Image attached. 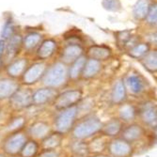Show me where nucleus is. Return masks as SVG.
<instances>
[{"mask_svg":"<svg viewBox=\"0 0 157 157\" xmlns=\"http://www.w3.org/2000/svg\"><path fill=\"white\" fill-rule=\"evenodd\" d=\"M79 114L78 105H75L63 110H60L54 121V128L56 132L65 135L73 129L77 121Z\"/></svg>","mask_w":157,"mask_h":157,"instance_id":"nucleus-2","label":"nucleus"},{"mask_svg":"<svg viewBox=\"0 0 157 157\" xmlns=\"http://www.w3.org/2000/svg\"><path fill=\"white\" fill-rule=\"evenodd\" d=\"M64 139V135L59 132H51L47 136L40 140V148L41 151H56L61 146Z\"/></svg>","mask_w":157,"mask_h":157,"instance_id":"nucleus-15","label":"nucleus"},{"mask_svg":"<svg viewBox=\"0 0 157 157\" xmlns=\"http://www.w3.org/2000/svg\"><path fill=\"white\" fill-rule=\"evenodd\" d=\"M83 99V91L81 90H68L62 93H59L52 102L54 107L58 110H63L69 107L77 105Z\"/></svg>","mask_w":157,"mask_h":157,"instance_id":"nucleus-4","label":"nucleus"},{"mask_svg":"<svg viewBox=\"0 0 157 157\" xmlns=\"http://www.w3.org/2000/svg\"><path fill=\"white\" fill-rule=\"evenodd\" d=\"M59 94L58 90L52 88H41L35 90L32 94V104L36 106H41L52 103L56 95Z\"/></svg>","mask_w":157,"mask_h":157,"instance_id":"nucleus-10","label":"nucleus"},{"mask_svg":"<svg viewBox=\"0 0 157 157\" xmlns=\"http://www.w3.org/2000/svg\"><path fill=\"white\" fill-rule=\"evenodd\" d=\"M6 51V41L5 40H0V59Z\"/></svg>","mask_w":157,"mask_h":157,"instance_id":"nucleus-38","label":"nucleus"},{"mask_svg":"<svg viewBox=\"0 0 157 157\" xmlns=\"http://www.w3.org/2000/svg\"><path fill=\"white\" fill-rule=\"evenodd\" d=\"M89 157H111L110 155L108 154H103V153H97V154H93L91 156H89Z\"/></svg>","mask_w":157,"mask_h":157,"instance_id":"nucleus-39","label":"nucleus"},{"mask_svg":"<svg viewBox=\"0 0 157 157\" xmlns=\"http://www.w3.org/2000/svg\"><path fill=\"white\" fill-rule=\"evenodd\" d=\"M137 118V107L130 103H123L119 110V119L123 123L133 122Z\"/></svg>","mask_w":157,"mask_h":157,"instance_id":"nucleus-19","label":"nucleus"},{"mask_svg":"<svg viewBox=\"0 0 157 157\" xmlns=\"http://www.w3.org/2000/svg\"><path fill=\"white\" fill-rule=\"evenodd\" d=\"M105 151L111 157H132L134 147L131 143L121 137H114L107 141Z\"/></svg>","mask_w":157,"mask_h":157,"instance_id":"nucleus-6","label":"nucleus"},{"mask_svg":"<svg viewBox=\"0 0 157 157\" xmlns=\"http://www.w3.org/2000/svg\"><path fill=\"white\" fill-rule=\"evenodd\" d=\"M147 19V23L151 25H156V21H157V9H156V4L151 5L150 9L148 10V13L146 15Z\"/></svg>","mask_w":157,"mask_h":157,"instance_id":"nucleus-36","label":"nucleus"},{"mask_svg":"<svg viewBox=\"0 0 157 157\" xmlns=\"http://www.w3.org/2000/svg\"><path fill=\"white\" fill-rule=\"evenodd\" d=\"M19 157H20V156H19Z\"/></svg>","mask_w":157,"mask_h":157,"instance_id":"nucleus-43","label":"nucleus"},{"mask_svg":"<svg viewBox=\"0 0 157 157\" xmlns=\"http://www.w3.org/2000/svg\"><path fill=\"white\" fill-rule=\"evenodd\" d=\"M124 84L126 90H129L131 94L135 96H139L142 93H144L146 90L145 80L141 75L137 74H131L124 80Z\"/></svg>","mask_w":157,"mask_h":157,"instance_id":"nucleus-12","label":"nucleus"},{"mask_svg":"<svg viewBox=\"0 0 157 157\" xmlns=\"http://www.w3.org/2000/svg\"><path fill=\"white\" fill-rule=\"evenodd\" d=\"M102 6L108 11H119L121 10L120 0H102Z\"/></svg>","mask_w":157,"mask_h":157,"instance_id":"nucleus-33","label":"nucleus"},{"mask_svg":"<svg viewBox=\"0 0 157 157\" xmlns=\"http://www.w3.org/2000/svg\"><path fill=\"white\" fill-rule=\"evenodd\" d=\"M150 0H137V2L134 6L133 14L136 19L143 20L146 18L148 10L150 9Z\"/></svg>","mask_w":157,"mask_h":157,"instance_id":"nucleus-28","label":"nucleus"},{"mask_svg":"<svg viewBox=\"0 0 157 157\" xmlns=\"http://www.w3.org/2000/svg\"><path fill=\"white\" fill-rule=\"evenodd\" d=\"M127 101V90L122 78L118 79L111 90V102L113 105H121Z\"/></svg>","mask_w":157,"mask_h":157,"instance_id":"nucleus-14","label":"nucleus"},{"mask_svg":"<svg viewBox=\"0 0 157 157\" xmlns=\"http://www.w3.org/2000/svg\"><path fill=\"white\" fill-rule=\"evenodd\" d=\"M25 124H26L25 117H24L22 115H19V116L13 117L9 121V123L6 126V129H7L8 133H10V134L15 133V132H20L25 128Z\"/></svg>","mask_w":157,"mask_h":157,"instance_id":"nucleus-29","label":"nucleus"},{"mask_svg":"<svg viewBox=\"0 0 157 157\" xmlns=\"http://www.w3.org/2000/svg\"><path fill=\"white\" fill-rule=\"evenodd\" d=\"M141 64L148 72L154 74L157 71V53L156 51L149 52L141 59Z\"/></svg>","mask_w":157,"mask_h":157,"instance_id":"nucleus-27","label":"nucleus"},{"mask_svg":"<svg viewBox=\"0 0 157 157\" xmlns=\"http://www.w3.org/2000/svg\"><path fill=\"white\" fill-rule=\"evenodd\" d=\"M102 127L103 122L96 115H87L75 122L71 133L76 140H86L99 134Z\"/></svg>","mask_w":157,"mask_h":157,"instance_id":"nucleus-1","label":"nucleus"},{"mask_svg":"<svg viewBox=\"0 0 157 157\" xmlns=\"http://www.w3.org/2000/svg\"><path fill=\"white\" fill-rule=\"evenodd\" d=\"M40 151V144L37 140L32 138H28L25 142L23 149L21 150L19 156L20 157H36L39 154Z\"/></svg>","mask_w":157,"mask_h":157,"instance_id":"nucleus-26","label":"nucleus"},{"mask_svg":"<svg viewBox=\"0 0 157 157\" xmlns=\"http://www.w3.org/2000/svg\"><path fill=\"white\" fill-rule=\"evenodd\" d=\"M27 64L28 62L25 59H19L12 61L11 63L8 65L7 70H6L8 75L12 79L22 77L25 71L27 68Z\"/></svg>","mask_w":157,"mask_h":157,"instance_id":"nucleus-21","label":"nucleus"},{"mask_svg":"<svg viewBox=\"0 0 157 157\" xmlns=\"http://www.w3.org/2000/svg\"><path fill=\"white\" fill-rule=\"evenodd\" d=\"M0 157H6V155L3 154V153H0Z\"/></svg>","mask_w":157,"mask_h":157,"instance_id":"nucleus-41","label":"nucleus"},{"mask_svg":"<svg viewBox=\"0 0 157 157\" xmlns=\"http://www.w3.org/2000/svg\"><path fill=\"white\" fill-rule=\"evenodd\" d=\"M72 151L76 157H88L90 153L88 143H86L84 140L75 139V142L72 145Z\"/></svg>","mask_w":157,"mask_h":157,"instance_id":"nucleus-31","label":"nucleus"},{"mask_svg":"<svg viewBox=\"0 0 157 157\" xmlns=\"http://www.w3.org/2000/svg\"><path fill=\"white\" fill-rule=\"evenodd\" d=\"M33 91L29 89H19L10 98V106L16 111L27 109L33 105L32 104Z\"/></svg>","mask_w":157,"mask_h":157,"instance_id":"nucleus-7","label":"nucleus"},{"mask_svg":"<svg viewBox=\"0 0 157 157\" xmlns=\"http://www.w3.org/2000/svg\"><path fill=\"white\" fill-rule=\"evenodd\" d=\"M36 157H59V155L56 151H41Z\"/></svg>","mask_w":157,"mask_h":157,"instance_id":"nucleus-37","label":"nucleus"},{"mask_svg":"<svg viewBox=\"0 0 157 157\" xmlns=\"http://www.w3.org/2000/svg\"><path fill=\"white\" fill-rule=\"evenodd\" d=\"M101 70H102L101 62L95 59H88L84 66L81 76L84 79H87V80L92 79L101 72Z\"/></svg>","mask_w":157,"mask_h":157,"instance_id":"nucleus-22","label":"nucleus"},{"mask_svg":"<svg viewBox=\"0 0 157 157\" xmlns=\"http://www.w3.org/2000/svg\"><path fill=\"white\" fill-rule=\"evenodd\" d=\"M117 42H118V45L124 47L126 45H128L129 41L131 40L132 37H131V33L129 31H121L119 32L117 34Z\"/></svg>","mask_w":157,"mask_h":157,"instance_id":"nucleus-35","label":"nucleus"},{"mask_svg":"<svg viewBox=\"0 0 157 157\" xmlns=\"http://www.w3.org/2000/svg\"><path fill=\"white\" fill-rule=\"evenodd\" d=\"M124 127V123L119 118H112L106 122L103 123L101 135L107 137H118Z\"/></svg>","mask_w":157,"mask_h":157,"instance_id":"nucleus-13","label":"nucleus"},{"mask_svg":"<svg viewBox=\"0 0 157 157\" xmlns=\"http://www.w3.org/2000/svg\"><path fill=\"white\" fill-rule=\"evenodd\" d=\"M150 52V44H137L134 45L129 50V55L131 58L136 59H142L145 55Z\"/></svg>","mask_w":157,"mask_h":157,"instance_id":"nucleus-30","label":"nucleus"},{"mask_svg":"<svg viewBox=\"0 0 157 157\" xmlns=\"http://www.w3.org/2000/svg\"><path fill=\"white\" fill-rule=\"evenodd\" d=\"M0 110H1V105H0Z\"/></svg>","mask_w":157,"mask_h":157,"instance_id":"nucleus-42","label":"nucleus"},{"mask_svg":"<svg viewBox=\"0 0 157 157\" xmlns=\"http://www.w3.org/2000/svg\"><path fill=\"white\" fill-rule=\"evenodd\" d=\"M83 56V48L80 44H68L62 51L61 54V60L62 63L66 64H72L75 60Z\"/></svg>","mask_w":157,"mask_h":157,"instance_id":"nucleus-18","label":"nucleus"},{"mask_svg":"<svg viewBox=\"0 0 157 157\" xmlns=\"http://www.w3.org/2000/svg\"><path fill=\"white\" fill-rule=\"evenodd\" d=\"M50 125L44 121H38L31 124L28 129V134L34 140H42L51 133Z\"/></svg>","mask_w":157,"mask_h":157,"instance_id":"nucleus-16","label":"nucleus"},{"mask_svg":"<svg viewBox=\"0 0 157 157\" xmlns=\"http://www.w3.org/2000/svg\"><path fill=\"white\" fill-rule=\"evenodd\" d=\"M20 89L19 83L12 78L0 79V100L10 99Z\"/></svg>","mask_w":157,"mask_h":157,"instance_id":"nucleus-17","label":"nucleus"},{"mask_svg":"<svg viewBox=\"0 0 157 157\" xmlns=\"http://www.w3.org/2000/svg\"><path fill=\"white\" fill-rule=\"evenodd\" d=\"M46 70H47L46 64L44 62H37L29 67H27L26 70L25 71L24 75H22L23 84L27 86L36 84L40 79H42Z\"/></svg>","mask_w":157,"mask_h":157,"instance_id":"nucleus-9","label":"nucleus"},{"mask_svg":"<svg viewBox=\"0 0 157 157\" xmlns=\"http://www.w3.org/2000/svg\"><path fill=\"white\" fill-rule=\"evenodd\" d=\"M2 66H3V60H2L1 59H0V70H1Z\"/></svg>","mask_w":157,"mask_h":157,"instance_id":"nucleus-40","label":"nucleus"},{"mask_svg":"<svg viewBox=\"0 0 157 157\" xmlns=\"http://www.w3.org/2000/svg\"><path fill=\"white\" fill-rule=\"evenodd\" d=\"M41 40V36L39 33H30L28 34L23 40L24 46L26 50H32L38 46L40 41Z\"/></svg>","mask_w":157,"mask_h":157,"instance_id":"nucleus-32","label":"nucleus"},{"mask_svg":"<svg viewBox=\"0 0 157 157\" xmlns=\"http://www.w3.org/2000/svg\"><path fill=\"white\" fill-rule=\"evenodd\" d=\"M137 117L147 126H155L157 121V107L152 101H145L137 108Z\"/></svg>","mask_w":157,"mask_h":157,"instance_id":"nucleus-8","label":"nucleus"},{"mask_svg":"<svg viewBox=\"0 0 157 157\" xmlns=\"http://www.w3.org/2000/svg\"><path fill=\"white\" fill-rule=\"evenodd\" d=\"M145 135V129L143 126L138 123H131L127 126H124L121 133V138L128 141L129 143H135V142L140 140Z\"/></svg>","mask_w":157,"mask_h":157,"instance_id":"nucleus-11","label":"nucleus"},{"mask_svg":"<svg viewBox=\"0 0 157 157\" xmlns=\"http://www.w3.org/2000/svg\"><path fill=\"white\" fill-rule=\"evenodd\" d=\"M23 44V38L20 34L12 35L10 38L9 44L6 46V52L9 59H13L19 54L21 46Z\"/></svg>","mask_w":157,"mask_h":157,"instance_id":"nucleus-24","label":"nucleus"},{"mask_svg":"<svg viewBox=\"0 0 157 157\" xmlns=\"http://www.w3.org/2000/svg\"><path fill=\"white\" fill-rule=\"evenodd\" d=\"M87 56H81L76 60H75L72 64H71L70 68L68 69V77L72 80H76L78 79L83 72L84 66L87 61Z\"/></svg>","mask_w":157,"mask_h":157,"instance_id":"nucleus-25","label":"nucleus"},{"mask_svg":"<svg viewBox=\"0 0 157 157\" xmlns=\"http://www.w3.org/2000/svg\"><path fill=\"white\" fill-rule=\"evenodd\" d=\"M68 77V69L62 62H56L49 69L42 77V82L47 88L58 89L66 82Z\"/></svg>","mask_w":157,"mask_h":157,"instance_id":"nucleus-3","label":"nucleus"},{"mask_svg":"<svg viewBox=\"0 0 157 157\" xmlns=\"http://www.w3.org/2000/svg\"><path fill=\"white\" fill-rule=\"evenodd\" d=\"M27 140L28 136L22 131L11 133L3 140L2 150L7 155L17 156Z\"/></svg>","mask_w":157,"mask_h":157,"instance_id":"nucleus-5","label":"nucleus"},{"mask_svg":"<svg viewBox=\"0 0 157 157\" xmlns=\"http://www.w3.org/2000/svg\"><path fill=\"white\" fill-rule=\"evenodd\" d=\"M88 58L98 61L106 60L111 56V49L105 45H92L88 49Z\"/></svg>","mask_w":157,"mask_h":157,"instance_id":"nucleus-20","label":"nucleus"},{"mask_svg":"<svg viewBox=\"0 0 157 157\" xmlns=\"http://www.w3.org/2000/svg\"><path fill=\"white\" fill-rule=\"evenodd\" d=\"M56 49V42L54 40H52V39L45 40L44 41L41 42L40 46L39 47V49L37 51L38 58L42 60L47 59L50 58V56H53Z\"/></svg>","mask_w":157,"mask_h":157,"instance_id":"nucleus-23","label":"nucleus"},{"mask_svg":"<svg viewBox=\"0 0 157 157\" xmlns=\"http://www.w3.org/2000/svg\"><path fill=\"white\" fill-rule=\"evenodd\" d=\"M13 32H14V25H13L12 19L10 17V18L7 19V21L5 22V25L3 26L2 33H1L2 40L10 39L13 35Z\"/></svg>","mask_w":157,"mask_h":157,"instance_id":"nucleus-34","label":"nucleus"}]
</instances>
